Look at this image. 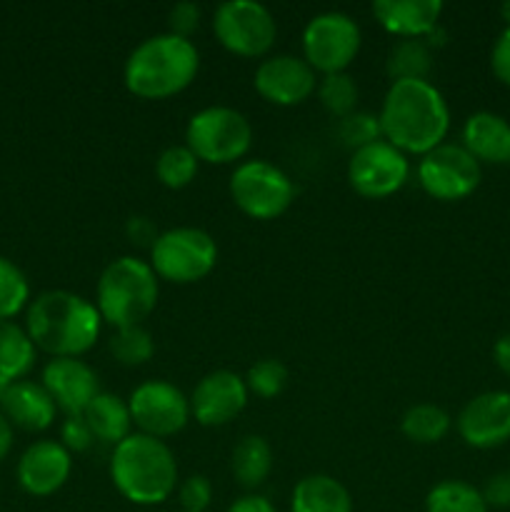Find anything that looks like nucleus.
Listing matches in <instances>:
<instances>
[{
	"label": "nucleus",
	"instance_id": "nucleus-34",
	"mask_svg": "<svg viewBox=\"0 0 510 512\" xmlns=\"http://www.w3.org/2000/svg\"><path fill=\"white\" fill-rule=\"evenodd\" d=\"M338 135H340V140H343V143L353 150L365 148V145H370V143H375V140L383 138V133H380L378 115L363 113V110H355V113L340 118Z\"/></svg>",
	"mask_w": 510,
	"mask_h": 512
},
{
	"label": "nucleus",
	"instance_id": "nucleus-1",
	"mask_svg": "<svg viewBox=\"0 0 510 512\" xmlns=\"http://www.w3.org/2000/svg\"><path fill=\"white\" fill-rule=\"evenodd\" d=\"M380 133L400 153L425 155L443 145L450 110L430 80H395L380 105Z\"/></svg>",
	"mask_w": 510,
	"mask_h": 512
},
{
	"label": "nucleus",
	"instance_id": "nucleus-4",
	"mask_svg": "<svg viewBox=\"0 0 510 512\" xmlns=\"http://www.w3.org/2000/svg\"><path fill=\"white\" fill-rule=\"evenodd\" d=\"M110 480L133 505H160L178 490V463L165 440L130 433L110 455Z\"/></svg>",
	"mask_w": 510,
	"mask_h": 512
},
{
	"label": "nucleus",
	"instance_id": "nucleus-11",
	"mask_svg": "<svg viewBox=\"0 0 510 512\" xmlns=\"http://www.w3.org/2000/svg\"><path fill=\"white\" fill-rule=\"evenodd\" d=\"M130 418L138 433L150 438H173L188 425L190 398L168 380H145L128 398Z\"/></svg>",
	"mask_w": 510,
	"mask_h": 512
},
{
	"label": "nucleus",
	"instance_id": "nucleus-14",
	"mask_svg": "<svg viewBox=\"0 0 510 512\" xmlns=\"http://www.w3.org/2000/svg\"><path fill=\"white\" fill-rule=\"evenodd\" d=\"M248 385L233 370H213L198 380L190 395V418L203 428H220L238 418L248 405Z\"/></svg>",
	"mask_w": 510,
	"mask_h": 512
},
{
	"label": "nucleus",
	"instance_id": "nucleus-28",
	"mask_svg": "<svg viewBox=\"0 0 510 512\" xmlns=\"http://www.w3.org/2000/svg\"><path fill=\"white\" fill-rule=\"evenodd\" d=\"M433 55L420 38H400L388 53V75L395 80H428Z\"/></svg>",
	"mask_w": 510,
	"mask_h": 512
},
{
	"label": "nucleus",
	"instance_id": "nucleus-6",
	"mask_svg": "<svg viewBox=\"0 0 510 512\" xmlns=\"http://www.w3.org/2000/svg\"><path fill=\"white\" fill-rule=\"evenodd\" d=\"M185 145L203 163H235L253 145V125L240 110L228 108V105H210L188 120Z\"/></svg>",
	"mask_w": 510,
	"mask_h": 512
},
{
	"label": "nucleus",
	"instance_id": "nucleus-26",
	"mask_svg": "<svg viewBox=\"0 0 510 512\" xmlns=\"http://www.w3.org/2000/svg\"><path fill=\"white\" fill-rule=\"evenodd\" d=\"M425 512H488V505L475 485L443 480L425 495Z\"/></svg>",
	"mask_w": 510,
	"mask_h": 512
},
{
	"label": "nucleus",
	"instance_id": "nucleus-32",
	"mask_svg": "<svg viewBox=\"0 0 510 512\" xmlns=\"http://www.w3.org/2000/svg\"><path fill=\"white\" fill-rule=\"evenodd\" d=\"M318 98L328 113L345 118V115L355 113V105H358V85H355V80L348 73L323 75V80L318 83Z\"/></svg>",
	"mask_w": 510,
	"mask_h": 512
},
{
	"label": "nucleus",
	"instance_id": "nucleus-7",
	"mask_svg": "<svg viewBox=\"0 0 510 512\" xmlns=\"http://www.w3.org/2000/svg\"><path fill=\"white\" fill-rule=\"evenodd\" d=\"M218 245L213 235L200 228H170L150 245V268L160 280L190 285L213 273Z\"/></svg>",
	"mask_w": 510,
	"mask_h": 512
},
{
	"label": "nucleus",
	"instance_id": "nucleus-20",
	"mask_svg": "<svg viewBox=\"0 0 510 512\" xmlns=\"http://www.w3.org/2000/svg\"><path fill=\"white\" fill-rule=\"evenodd\" d=\"M443 3L440 0H378L373 15L388 33L398 38H423L438 25Z\"/></svg>",
	"mask_w": 510,
	"mask_h": 512
},
{
	"label": "nucleus",
	"instance_id": "nucleus-39",
	"mask_svg": "<svg viewBox=\"0 0 510 512\" xmlns=\"http://www.w3.org/2000/svg\"><path fill=\"white\" fill-rule=\"evenodd\" d=\"M490 68L500 83L510 85V25L495 40L493 53H490Z\"/></svg>",
	"mask_w": 510,
	"mask_h": 512
},
{
	"label": "nucleus",
	"instance_id": "nucleus-3",
	"mask_svg": "<svg viewBox=\"0 0 510 512\" xmlns=\"http://www.w3.org/2000/svg\"><path fill=\"white\" fill-rule=\"evenodd\" d=\"M200 55L193 40L173 33L150 35L135 45L123 68L125 88L143 100H165L183 93L195 80Z\"/></svg>",
	"mask_w": 510,
	"mask_h": 512
},
{
	"label": "nucleus",
	"instance_id": "nucleus-13",
	"mask_svg": "<svg viewBox=\"0 0 510 512\" xmlns=\"http://www.w3.org/2000/svg\"><path fill=\"white\" fill-rule=\"evenodd\" d=\"M418 183L435 200H463L480 185V163L463 145L443 143L423 155Z\"/></svg>",
	"mask_w": 510,
	"mask_h": 512
},
{
	"label": "nucleus",
	"instance_id": "nucleus-21",
	"mask_svg": "<svg viewBox=\"0 0 510 512\" xmlns=\"http://www.w3.org/2000/svg\"><path fill=\"white\" fill-rule=\"evenodd\" d=\"M463 148L478 163H510V123L498 113L480 110L463 125Z\"/></svg>",
	"mask_w": 510,
	"mask_h": 512
},
{
	"label": "nucleus",
	"instance_id": "nucleus-24",
	"mask_svg": "<svg viewBox=\"0 0 510 512\" xmlns=\"http://www.w3.org/2000/svg\"><path fill=\"white\" fill-rule=\"evenodd\" d=\"M273 448L263 435H245L230 455V470L240 488L255 490L273 473Z\"/></svg>",
	"mask_w": 510,
	"mask_h": 512
},
{
	"label": "nucleus",
	"instance_id": "nucleus-19",
	"mask_svg": "<svg viewBox=\"0 0 510 512\" xmlns=\"http://www.w3.org/2000/svg\"><path fill=\"white\" fill-rule=\"evenodd\" d=\"M3 415L13 428H23L28 433H40L53 425L58 405L50 398L48 390L33 380H15L0 405Z\"/></svg>",
	"mask_w": 510,
	"mask_h": 512
},
{
	"label": "nucleus",
	"instance_id": "nucleus-10",
	"mask_svg": "<svg viewBox=\"0 0 510 512\" xmlns=\"http://www.w3.org/2000/svg\"><path fill=\"white\" fill-rule=\"evenodd\" d=\"M360 28L350 15L328 10L308 20L303 30V60L315 73H345L360 50Z\"/></svg>",
	"mask_w": 510,
	"mask_h": 512
},
{
	"label": "nucleus",
	"instance_id": "nucleus-8",
	"mask_svg": "<svg viewBox=\"0 0 510 512\" xmlns=\"http://www.w3.org/2000/svg\"><path fill=\"white\" fill-rule=\"evenodd\" d=\"M230 198L253 220H275L293 205L295 183L268 160H245L230 175Z\"/></svg>",
	"mask_w": 510,
	"mask_h": 512
},
{
	"label": "nucleus",
	"instance_id": "nucleus-27",
	"mask_svg": "<svg viewBox=\"0 0 510 512\" xmlns=\"http://www.w3.org/2000/svg\"><path fill=\"white\" fill-rule=\"evenodd\" d=\"M400 430L408 440L418 445H435L448 435L450 415L433 403H420L405 410Z\"/></svg>",
	"mask_w": 510,
	"mask_h": 512
},
{
	"label": "nucleus",
	"instance_id": "nucleus-40",
	"mask_svg": "<svg viewBox=\"0 0 510 512\" xmlns=\"http://www.w3.org/2000/svg\"><path fill=\"white\" fill-rule=\"evenodd\" d=\"M228 512H278V510H275V505L270 503L268 498H263V495L248 493L243 495V498L235 500V503L228 508Z\"/></svg>",
	"mask_w": 510,
	"mask_h": 512
},
{
	"label": "nucleus",
	"instance_id": "nucleus-38",
	"mask_svg": "<svg viewBox=\"0 0 510 512\" xmlns=\"http://www.w3.org/2000/svg\"><path fill=\"white\" fill-rule=\"evenodd\" d=\"M480 493L488 508H510V470L490 475Z\"/></svg>",
	"mask_w": 510,
	"mask_h": 512
},
{
	"label": "nucleus",
	"instance_id": "nucleus-42",
	"mask_svg": "<svg viewBox=\"0 0 510 512\" xmlns=\"http://www.w3.org/2000/svg\"><path fill=\"white\" fill-rule=\"evenodd\" d=\"M10 448H13V425L8 423V418L0 410V460L10 453Z\"/></svg>",
	"mask_w": 510,
	"mask_h": 512
},
{
	"label": "nucleus",
	"instance_id": "nucleus-36",
	"mask_svg": "<svg viewBox=\"0 0 510 512\" xmlns=\"http://www.w3.org/2000/svg\"><path fill=\"white\" fill-rule=\"evenodd\" d=\"M198 25H200V8L195 3H178L170 8L168 33L190 40V35H193V30H198Z\"/></svg>",
	"mask_w": 510,
	"mask_h": 512
},
{
	"label": "nucleus",
	"instance_id": "nucleus-43",
	"mask_svg": "<svg viewBox=\"0 0 510 512\" xmlns=\"http://www.w3.org/2000/svg\"><path fill=\"white\" fill-rule=\"evenodd\" d=\"M10 385H13V380H8L5 375H0V405H3L5 395H8V390H10Z\"/></svg>",
	"mask_w": 510,
	"mask_h": 512
},
{
	"label": "nucleus",
	"instance_id": "nucleus-44",
	"mask_svg": "<svg viewBox=\"0 0 510 512\" xmlns=\"http://www.w3.org/2000/svg\"><path fill=\"white\" fill-rule=\"evenodd\" d=\"M503 15H505V20H508V25H510V3L503 5Z\"/></svg>",
	"mask_w": 510,
	"mask_h": 512
},
{
	"label": "nucleus",
	"instance_id": "nucleus-25",
	"mask_svg": "<svg viewBox=\"0 0 510 512\" xmlns=\"http://www.w3.org/2000/svg\"><path fill=\"white\" fill-rule=\"evenodd\" d=\"M38 348L28 330L13 320H0V375L8 380H23L33 370Z\"/></svg>",
	"mask_w": 510,
	"mask_h": 512
},
{
	"label": "nucleus",
	"instance_id": "nucleus-33",
	"mask_svg": "<svg viewBox=\"0 0 510 512\" xmlns=\"http://www.w3.org/2000/svg\"><path fill=\"white\" fill-rule=\"evenodd\" d=\"M245 385H248V393L258 395V398H275L288 385V368L280 360L263 358L250 365L248 375H245Z\"/></svg>",
	"mask_w": 510,
	"mask_h": 512
},
{
	"label": "nucleus",
	"instance_id": "nucleus-41",
	"mask_svg": "<svg viewBox=\"0 0 510 512\" xmlns=\"http://www.w3.org/2000/svg\"><path fill=\"white\" fill-rule=\"evenodd\" d=\"M493 360L495 365H498V368L510 378V333L503 335V338H498V343H495L493 348Z\"/></svg>",
	"mask_w": 510,
	"mask_h": 512
},
{
	"label": "nucleus",
	"instance_id": "nucleus-29",
	"mask_svg": "<svg viewBox=\"0 0 510 512\" xmlns=\"http://www.w3.org/2000/svg\"><path fill=\"white\" fill-rule=\"evenodd\" d=\"M200 160L195 158L193 150L188 145H170L155 160V175H158L160 183L170 190H183L198 175Z\"/></svg>",
	"mask_w": 510,
	"mask_h": 512
},
{
	"label": "nucleus",
	"instance_id": "nucleus-22",
	"mask_svg": "<svg viewBox=\"0 0 510 512\" xmlns=\"http://www.w3.org/2000/svg\"><path fill=\"white\" fill-rule=\"evenodd\" d=\"M290 512H353V498L333 475L313 473L293 488Z\"/></svg>",
	"mask_w": 510,
	"mask_h": 512
},
{
	"label": "nucleus",
	"instance_id": "nucleus-5",
	"mask_svg": "<svg viewBox=\"0 0 510 512\" xmlns=\"http://www.w3.org/2000/svg\"><path fill=\"white\" fill-rule=\"evenodd\" d=\"M158 275L148 260L123 255L105 265L95 290V308L103 323L118 328L143 325L158 305Z\"/></svg>",
	"mask_w": 510,
	"mask_h": 512
},
{
	"label": "nucleus",
	"instance_id": "nucleus-18",
	"mask_svg": "<svg viewBox=\"0 0 510 512\" xmlns=\"http://www.w3.org/2000/svg\"><path fill=\"white\" fill-rule=\"evenodd\" d=\"M70 473H73L70 450L55 440H38L30 445L20 455L18 468H15L18 485L35 498H48V495L58 493L68 483Z\"/></svg>",
	"mask_w": 510,
	"mask_h": 512
},
{
	"label": "nucleus",
	"instance_id": "nucleus-15",
	"mask_svg": "<svg viewBox=\"0 0 510 512\" xmlns=\"http://www.w3.org/2000/svg\"><path fill=\"white\" fill-rule=\"evenodd\" d=\"M253 85L268 103L300 105L318 90V78L298 55H268L255 70Z\"/></svg>",
	"mask_w": 510,
	"mask_h": 512
},
{
	"label": "nucleus",
	"instance_id": "nucleus-37",
	"mask_svg": "<svg viewBox=\"0 0 510 512\" xmlns=\"http://www.w3.org/2000/svg\"><path fill=\"white\" fill-rule=\"evenodd\" d=\"M60 435H63L65 448L75 450V453H83V450H88L90 445L95 443L93 433H90V428H88V423L83 420V415H73V418L65 420Z\"/></svg>",
	"mask_w": 510,
	"mask_h": 512
},
{
	"label": "nucleus",
	"instance_id": "nucleus-17",
	"mask_svg": "<svg viewBox=\"0 0 510 512\" xmlns=\"http://www.w3.org/2000/svg\"><path fill=\"white\" fill-rule=\"evenodd\" d=\"M40 385L48 390L55 400L58 410H63L68 418L83 415L85 408L100 393L98 375L85 360L80 358H53L43 368Z\"/></svg>",
	"mask_w": 510,
	"mask_h": 512
},
{
	"label": "nucleus",
	"instance_id": "nucleus-35",
	"mask_svg": "<svg viewBox=\"0 0 510 512\" xmlns=\"http://www.w3.org/2000/svg\"><path fill=\"white\" fill-rule=\"evenodd\" d=\"M178 500L183 512H205L213 500V485L205 475H190L178 485Z\"/></svg>",
	"mask_w": 510,
	"mask_h": 512
},
{
	"label": "nucleus",
	"instance_id": "nucleus-16",
	"mask_svg": "<svg viewBox=\"0 0 510 512\" xmlns=\"http://www.w3.org/2000/svg\"><path fill=\"white\" fill-rule=\"evenodd\" d=\"M458 433L465 445L478 450L500 448L510 440V393L488 390L460 410Z\"/></svg>",
	"mask_w": 510,
	"mask_h": 512
},
{
	"label": "nucleus",
	"instance_id": "nucleus-9",
	"mask_svg": "<svg viewBox=\"0 0 510 512\" xmlns=\"http://www.w3.org/2000/svg\"><path fill=\"white\" fill-rule=\"evenodd\" d=\"M213 33L225 50L240 58H263L275 43L273 13L255 0H225L213 13Z\"/></svg>",
	"mask_w": 510,
	"mask_h": 512
},
{
	"label": "nucleus",
	"instance_id": "nucleus-12",
	"mask_svg": "<svg viewBox=\"0 0 510 512\" xmlns=\"http://www.w3.org/2000/svg\"><path fill=\"white\" fill-rule=\"evenodd\" d=\"M408 155L400 153L388 140H375L353 150L348 160V183L358 195L370 200L390 198L408 183Z\"/></svg>",
	"mask_w": 510,
	"mask_h": 512
},
{
	"label": "nucleus",
	"instance_id": "nucleus-30",
	"mask_svg": "<svg viewBox=\"0 0 510 512\" xmlns=\"http://www.w3.org/2000/svg\"><path fill=\"white\" fill-rule=\"evenodd\" d=\"M110 355L118 360L120 365H145L155 355V340L143 325H133V328H118L108 343Z\"/></svg>",
	"mask_w": 510,
	"mask_h": 512
},
{
	"label": "nucleus",
	"instance_id": "nucleus-2",
	"mask_svg": "<svg viewBox=\"0 0 510 512\" xmlns=\"http://www.w3.org/2000/svg\"><path fill=\"white\" fill-rule=\"evenodd\" d=\"M25 330L35 348L53 358H80L100 338L103 318L95 303L70 290H48L30 300Z\"/></svg>",
	"mask_w": 510,
	"mask_h": 512
},
{
	"label": "nucleus",
	"instance_id": "nucleus-23",
	"mask_svg": "<svg viewBox=\"0 0 510 512\" xmlns=\"http://www.w3.org/2000/svg\"><path fill=\"white\" fill-rule=\"evenodd\" d=\"M83 420L88 423L95 440H100L105 445H113V448L133 433L130 430L133 428V418H130L128 403L123 398H118V395L103 393V390L85 408Z\"/></svg>",
	"mask_w": 510,
	"mask_h": 512
},
{
	"label": "nucleus",
	"instance_id": "nucleus-31",
	"mask_svg": "<svg viewBox=\"0 0 510 512\" xmlns=\"http://www.w3.org/2000/svg\"><path fill=\"white\" fill-rule=\"evenodd\" d=\"M30 285L13 260L0 255V320H13L28 305Z\"/></svg>",
	"mask_w": 510,
	"mask_h": 512
}]
</instances>
